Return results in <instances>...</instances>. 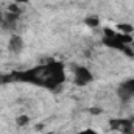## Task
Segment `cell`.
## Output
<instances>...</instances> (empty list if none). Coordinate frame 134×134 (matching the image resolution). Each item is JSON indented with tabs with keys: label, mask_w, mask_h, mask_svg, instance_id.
Returning <instances> with one entry per match:
<instances>
[{
	"label": "cell",
	"mask_w": 134,
	"mask_h": 134,
	"mask_svg": "<svg viewBox=\"0 0 134 134\" xmlns=\"http://www.w3.org/2000/svg\"><path fill=\"white\" fill-rule=\"evenodd\" d=\"M17 81L30 83L33 86L42 87L45 91H58L67 81V70L61 61H48L45 64L31 67L30 70H24L16 73Z\"/></svg>",
	"instance_id": "cell-1"
},
{
	"label": "cell",
	"mask_w": 134,
	"mask_h": 134,
	"mask_svg": "<svg viewBox=\"0 0 134 134\" xmlns=\"http://www.w3.org/2000/svg\"><path fill=\"white\" fill-rule=\"evenodd\" d=\"M117 98L122 103H130L134 100V76L125 78L123 81L119 83L117 89H115Z\"/></svg>",
	"instance_id": "cell-3"
},
{
	"label": "cell",
	"mask_w": 134,
	"mask_h": 134,
	"mask_svg": "<svg viewBox=\"0 0 134 134\" xmlns=\"http://www.w3.org/2000/svg\"><path fill=\"white\" fill-rule=\"evenodd\" d=\"M86 24H87L89 27H97V25L100 24V20H98L97 17H92V19H91V17H87V19H86Z\"/></svg>",
	"instance_id": "cell-6"
},
{
	"label": "cell",
	"mask_w": 134,
	"mask_h": 134,
	"mask_svg": "<svg viewBox=\"0 0 134 134\" xmlns=\"http://www.w3.org/2000/svg\"><path fill=\"white\" fill-rule=\"evenodd\" d=\"M73 134H103V133L97 131V130H94V128H84V130L76 131V133H73Z\"/></svg>",
	"instance_id": "cell-5"
},
{
	"label": "cell",
	"mask_w": 134,
	"mask_h": 134,
	"mask_svg": "<svg viewBox=\"0 0 134 134\" xmlns=\"http://www.w3.org/2000/svg\"><path fill=\"white\" fill-rule=\"evenodd\" d=\"M13 3L19 5V6H25V5H30L31 0H13Z\"/></svg>",
	"instance_id": "cell-7"
},
{
	"label": "cell",
	"mask_w": 134,
	"mask_h": 134,
	"mask_svg": "<svg viewBox=\"0 0 134 134\" xmlns=\"http://www.w3.org/2000/svg\"><path fill=\"white\" fill-rule=\"evenodd\" d=\"M0 55H2V50H0Z\"/></svg>",
	"instance_id": "cell-9"
},
{
	"label": "cell",
	"mask_w": 134,
	"mask_h": 134,
	"mask_svg": "<svg viewBox=\"0 0 134 134\" xmlns=\"http://www.w3.org/2000/svg\"><path fill=\"white\" fill-rule=\"evenodd\" d=\"M27 122H28L27 115H20V117H17V125H25Z\"/></svg>",
	"instance_id": "cell-8"
},
{
	"label": "cell",
	"mask_w": 134,
	"mask_h": 134,
	"mask_svg": "<svg viewBox=\"0 0 134 134\" xmlns=\"http://www.w3.org/2000/svg\"><path fill=\"white\" fill-rule=\"evenodd\" d=\"M25 48V39L22 37V34L13 33L8 39V50L13 55H20Z\"/></svg>",
	"instance_id": "cell-4"
},
{
	"label": "cell",
	"mask_w": 134,
	"mask_h": 134,
	"mask_svg": "<svg viewBox=\"0 0 134 134\" xmlns=\"http://www.w3.org/2000/svg\"><path fill=\"white\" fill-rule=\"evenodd\" d=\"M95 80L94 72L87 66H81V64H73L72 66V83L78 87H87L89 84H92Z\"/></svg>",
	"instance_id": "cell-2"
}]
</instances>
